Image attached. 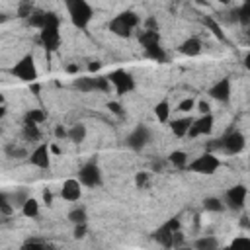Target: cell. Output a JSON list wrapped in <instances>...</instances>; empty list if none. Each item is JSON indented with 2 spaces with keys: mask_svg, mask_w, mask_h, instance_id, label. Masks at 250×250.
<instances>
[{
  "mask_svg": "<svg viewBox=\"0 0 250 250\" xmlns=\"http://www.w3.org/2000/svg\"><path fill=\"white\" fill-rule=\"evenodd\" d=\"M215 127V117L213 113H207V115H199L197 119H193V125L188 133L189 139H195V137H203V135H209Z\"/></svg>",
  "mask_w": 250,
  "mask_h": 250,
  "instance_id": "obj_12",
  "label": "cell"
},
{
  "mask_svg": "<svg viewBox=\"0 0 250 250\" xmlns=\"http://www.w3.org/2000/svg\"><path fill=\"white\" fill-rule=\"evenodd\" d=\"M86 135H88V131H86V125L84 123H74V125L68 127V141H72L74 145L84 143L86 141Z\"/></svg>",
  "mask_w": 250,
  "mask_h": 250,
  "instance_id": "obj_22",
  "label": "cell"
},
{
  "mask_svg": "<svg viewBox=\"0 0 250 250\" xmlns=\"http://www.w3.org/2000/svg\"><path fill=\"white\" fill-rule=\"evenodd\" d=\"M55 137L59 139V141H62V139H68V129L64 127V125H55Z\"/></svg>",
  "mask_w": 250,
  "mask_h": 250,
  "instance_id": "obj_44",
  "label": "cell"
},
{
  "mask_svg": "<svg viewBox=\"0 0 250 250\" xmlns=\"http://www.w3.org/2000/svg\"><path fill=\"white\" fill-rule=\"evenodd\" d=\"M10 72H12L18 80L27 82L29 86L35 84V80H37V66H35V59H33V55H23V57L12 66Z\"/></svg>",
  "mask_w": 250,
  "mask_h": 250,
  "instance_id": "obj_5",
  "label": "cell"
},
{
  "mask_svg": "<svg viewBox=\"0 0 250 250\" xmlns=\"http://www.w3.org/2000/svg\"><path fill=\"white\" fill-rule=\"evenodd\" d=\"M209 98L219 102V104H227L232 96V84H230V78H221L217 80L211 88H209Z\"/></svg>",
  "mask_w": 250,
  "mask_h": 250,
  "instance_id": "obj_11",
  "label": "cell"
},
{
  "mask_svg": "<svg viewBox=\"0 0 250 250\" xmlns=\"http://www.w3.org/2000/svg\"><path fill=\"white\" fill-rule=\"evenodd\" d=\"M246 197H248L246 186L236 184V186H232V188H229V189L225 191L223 201H225L227 209H230V211H240V209H244V205H246Z\"/></svg>",
  "mask_w": 250,
  "mask_h": 250,
  "instance_id": "obj_8",
  "label": "cell"
},
{
  "mask_svg": "<svg viewBox=\"0 0 250 250\" xmlns=\"http://www.w3.org/2000/svg\"><path fill=\"white\" fill-rule=\"evenodd\" d=\"M49 146H51V152H55V154H59V152H61V148H59L57 145H49Z\"/></svg>",
  "mask_w": 250,
  "mask_h": 250,
  "instance_id": "obj_49",
  "label": "cell"
},
{
  "mask_svg": "<svg viewBox=\"0 0 250 250\" xmlns=\"http://www.w3.org/2000/svg\"><path fill=\"white\" fill-rule=\"evenodd\" d=\"M242 25H250V0L242 2L240 8L236 10V16H234Z\"/></svg>",
  "mask_w": 250,
  "mask_h": 250,
  "instance_id": "obj_31",
  "label": "cell"
},
{
  "mask_svg": "<svg viewBox=\"0 0 250 250\" xmlns=\"http://www.w3.org/2000/svg\"><path fill=\"white\" fill-rule=\"evenodd\" d=\"M66 72L68 74H78V64H68L66 66Z\"/></svg>",
  "mask_w": 250,
  "mask_h": 250,
  "instance_id": "obj_47",
  "label": "cell"
},
{
  "mask_svg": "<svg viewBox=\"0 0 250 250\" xmlns=\"http://www.w3.org/2000/svg\"><path fill=\"white\" fill-rule=\"evenodd\" d=\"M27 23L31 25V27H37L39 31L45 27V23H47V12H43V10H35L33 14H31V18L27 20Z\"/></svg>",
  "mask_w": 250,
  "mask_h": 250,
  "instance_id": "obj_29",
  "label": "cell"
},
{
  "mask_svg": "<svg viewBox=\"0 0 250 250\" xmlns=\"http://www.w3.org/2000/svg\"><path fill=\"white\" fill-rule=\"evenodd\" d=\"M39 39L47 51H55L61 45V33L59 27H45L39 31Z\"/></svg>",
  "mask_w": 250,
  "mask_h": 250,
  "instance_id": "obj_15",
  "label": "cell"
},
{
  "mask_svg": "<svg viewBox=\"0 0 250 250\" xmlns=\"http://www.w3.org/2000/svg\"><path fill=\"white\" fill-rule=\"evenodd\" d=\"M244 146H246V137L240 131H229L219 141V148H223V152L227 154H238L244 150Z\"/></svg>",
  "mask_w": 250,
  "mask_h": 250,
  "instance_id": "obj_10",
  "label": "cell"
},
{
  "mask_svg": "<svg viewBox=\"0 0 250 250\" xmlns=\"http://www.w3.org/2000/svg\"><path fill=\"white\" fill-rule=\"evenodd\" d=\"M227 250H250V236H236L230 240Z\"/></svg>",
  "mask_w": 250,
  "mask_h": 250,
  "instance_id": "obj_33",
  "label": "cell"
},
{
  "mask_svg": "<svg viewBox=\"0 0 250 250\" xmlns=\"http://www.w3.org/2000/svg\"><path fill=\"white\" fill-rule=\"evenodd\" d=\"M221 168V160L217 154L213 152H203L199 156H195L193 160H189L188 170L195 172V174H203V176H211Z\"/></svg>",
  "mask_w": 250,
  "mask_h": 250,
  "instance_id": "obj_4",
  "label": "cell"
},
{
  "mask_svg": "<svg viewBox=\"0 0 250 250\" xmlns=\"http://www.w3.org/2000/svg\"><path fill=\"white\" fill-rule=\"evenodd\" d=\"M145 53H146L148 59H152V61H156V62H166V59H168V55H166V51L162 49L160 41H158V43H148V45H145Z\"/></svg>",
  "mask_w": 250,
  "mask_h": 250,
  "instance_id": "obj_20",
  "label": "cell"
},
{
  "mask_svg": "<svg viewBox=\"0 0 250 250\" xmlns=\"http://www.w3.org/2000/svg\"><path fill=\"white\" fill-rule=\"evenodd\" d=\"M203 23H205V25L209 27V31H211V33H213V35H215L217 39L225 41V31H223V27H221V25H219V23H217V21H215V20H213L211 16H207V18L203 20Z\"/></svg>",
  "mask_w": 250,
  "mask_h": 250,
  "instance_id": "obj_32",
  "label": "cell"
},
{
  "mask_svg": "<svg viewBox=\"0 0 250 250\" xmlns=\"http://www.w3.org/2000/svg\"><path fill=\"white\" fill-rule=\"evenodd\" d=\"M23 137L25 141H39L41 133H39V125H33V123H23Z\"/></svg>",
  "mask_w": 250,
  "mask_h": 250,
  "instance_id": "obj_34",
  "label": "cell"
},
{
  "mask_svg": "<svg viewBox=\"0 0 250 250\" xmlns=\"http://www.w3.org/2000/svg\"><path fill=\"white\" fill-rule=\"evenodd\" d=\"M86 234H88V223H84V225H74V229H72V236H74L76 240L86 238Z\"/></svg>",
  "mask_w": 250,
  "mask_h": 250,
  "instance_id": "obj_40",
  "label": "cell"
},
{
  "mask_svg": "<svg viewBox=\"0 0 250 250\" xmlns=\"http://www.w3.org/2000/svg\"><path fill=\"white\" fill-rule=\"evenodd\" d=\"M195 109H197L201 115H207V113H211V105H209V102H205V100H199V102L195 104Z\"/></svg>",
  "mask_w": 250,
  "mask_h": 250,
  "instance_id": "obj_43",
  "label": "cell"
},
{
  "mask_svg": "<svg viewBox=\"0 0 250 250\" xmlns=\"http://www.w3.org/2000/svg\"><path fill=\"white\" fill-rule=\"evenodd\" d=\"M244 68L250 72V53H246V55H244Z\"/></svg>",
  "mask_w": 250,
  "mask_h": 250,
  "instance_id": "obj_48",
  "label": "cell"
},
{
  "mask_svg": "<svg viewBox=\"0 0 250 250\" xmlns=\"http://www.w3.org/2000/svg\"><path fill=\"white\" fill-rule=\"evenodd\" d=\"M180 229H182V221H180L178 217H172V219H168L166 223H162V225L150 234V238L156 240V242H158L160 246H164V248H180V246H182V240H184Z\"/></svg>",
  "mask_w": 250,
  "mask_h": 250,
  "instance_id": "obj_1",
  "label": "cell"
},
{
  "mask_svg": "<svg viewBox=\"0 0 250 250\" xmlns=\"http://www.w3.org/2000/svg\"><path fill=\"white\" fill-rule=\"evenodd\" d=\"M148 172H137V176H135V186L137 188H146L148 186Z\"/></svg>",
  "mask_w": 250,
  "mask_h": 250,
  "instance_id": "obj_42",
  "label": "cell"
},
{
  "mask_svg": "<svg viewBox=\"0 0 250 250\" xmlns=\"http://www.w3.org/2000/svg\"><path fill=\"white\" fill-rule=\"evenodd\" d=\"M152 139V131L146 127V125H137L125 139V145L131 148V150H143Z\"/></svg>",
  "mask_w": 250,
  "mask_h": 250,
  "instance_id": "obj_9",
  "label": "cell"
},
{
  "mask_svg": "<svg viewBox=\"0 0 250 250\" xmlns=\"http://www.w3.org/2000/svg\"><path fill=\"white\" fill-rule=\"evenodd\" d=\"M68 221H70L72 225H84V223H88V213H86V209H84L82 205L70 209V211H68Z\"/></svg>",
  "mask_w": 250,
  "mask_h": 250,
  "instance_id": "obj_25",
  "label": "cell"
},
{
  "mask_svg": "<svg viewBox=\"0 0 250 250\" xmlns=\"http://www.w3.org/2000/svg\"><path fill=\"white\" fill-rule=\"evenodd\" d=\"M195 100L193 98H186V100H182L180 104H178V111H182V113H189L191 109H195Z\"/></svg>",
  "mask_w": 250,
  "mask_h": 250,
  "instance_id": "obj_38",
  "label": "cell"
},
{
  "mask_svg": "<svg viewBox=\"0 0 250 250\" xmlns=\"http://www.w3.org/2000/svg\"><path fill=\"white\" fill-rule=\"evenodd\" d=\"M29 162H31L33 166L41 168V170L51 168V146H49L47 143L37 145V146L31 150V154H29Z\"/></svg>",
  "mask_w": 250,
  "mask_h": 250,
  "instance_id": "obj_13",
  "label": "cell"
},
{
  "mask_svg": "<svg viewBox=\"0 0 250 250\" xmlns=\"http://www.w3.org/2000/svg\"><path fill=\"white\" fill-rule=\"evenodd\" d=\"M139 23H141V18H139L135 12L125 10V12L113 16V18L109 20L107 29H109L113 35H117V37H125V39H127V37H131L133 29H135Z\"/></svg>",
  "mask_w": 250,
  "mask_h": 250,
  "instance_id": "obj_2",
  "label": "cell"
},
{
  "mask_svg": "<svg viewBox=\"0 0 250 250\" xmlns=\"http://www.w3.org/2000/svg\"><path fill=\"white\" fill-rule=\"evenodd\" d=\"M191 125H193V117L186 115V117H178V119H172V123H170V129H172V133H174L176 137H188V133H189Z\"/></svg>",
  "mask_w": 250,
  "mask_h": 250,
  "instance_id": "obj_17",
  "label": "cell"
},
{
  "mask_svg": "<svg viewBox=\"0 0 250 250\" xmlns=\"http://www.w3.org/2000/svg\"><path fill=\"white\" fill-rule=\"evenodd\" d=\"M21 250H55L51 244H45V242H39V240H29L21 246Z\"/></svg>",
  "mask_w": 250,
  "mask_h": 250,
  "instance_id": "obj_37",
  "label": "cell"
},
{
  "mask_svg": "<svg viewBox=\"0 0 250 250\" xmlns=\"http://www.w3.org/2000/svg\"><path fill=\"white\" fill-rule=\"evenodd\" d=\"M61 197L64 201H70V203L78 201L82 197V184L78 180H74V178L64 180L62 186H61Z\"/></svg>",
  "mask_w": 250,
  "mask_h": 250,
  "instance_id": "obj_14",
  "label": "cell"
},
{
  "mask_svg": "<svg viewBox=\"0 0 250 250\" xmlns=\"http://www.w3.org/2000/svg\"><path fill=\"white\" fill-rule=\"evenodd\" d=\"M72 86L82 92V94H88V92H96L98 90V84H96V76H78L74 78Z\"/></svg>",
  "mask_w": 250,
  "mask_h": 250,
  "instance_id": "obj_19",
  "label": "cell"
},
{
  "mask_svg": "<svg viewBox=\"0 0 250 250\" xmlns=\"http://www.w3.org/2000/svg\"><path fill=\"white\" fill-rule=\"evenodd\" d=\"M100 68H102V62H100V61H92V62L88 64V70H90V72H98Z\"/></svg>",
  "mask_w": 250,
  "mask_h": 250,
  "instance_id": "obj_46",
  "label": "cell"
},
{
  "mask_svg": "<svg viewBox=\"0 0 250 250\" xmlns=\"http://www.w3.org/2000/svg\"><path fill=\"white\" fill-rule=\"evenodd\" d=\"M4 152H6V156H10V158H29V154L31 152H27L23 146H18L16 143H10V145H6L4 146Z\"/></svg>",
  "mask_w": 250,
  "mask_h": 250,
  "instance_id": "obj_28",
  "label": "cell"
},
{
  "mask_svg": "<svg viewBox=\"0 0 250 250\" xmlns=\"http://www.w3.org/2000/svg\"><path fill=\"white\" fill-rule=\"evenodd\" d=\"M64 6H66V12H68L72 25L78 29H86L88 23L92 21V16H94L92 6L86 0H66Z\"/></svg>",
  "mask_w": 250,
  "mask_h": 250,
  "instance_id": "obj_3",
  "label": "cell"
},
{
  "mask_svg": "<svg viewBox=\"0 0 250 250\" xmlns=\"http://www.w3.org/2000/svg\"><path fill=\"white\" fill-rule=\"evenodd\" d=\"M176 250H193V248H186V246H180V248H176Z\"/></svg>",
  "mask_w": 250,
  "mask_h": 250,
  "instance_id": "obj_50",
  "label": "cell"
},
{
  "mask_svg": "<svg viewBox=\"0 0 250 250\" xmlns=\"http://www.w3.org/2000/svg\"><path fill=\"white\" fill-rule=\"evenodd\" d=\"M203 209L209 211V213H223V211L227 209V205H225V201H223L221 197L209 195V197L203 199Z\"/></svg>",
  "mask_w": 250,
  "mask_h": 250,
  "instance_id": "obj_23",
  "label": "cell"
},
{
  "mask_svg": "<svg viewBox=\"0 0 250 250\" xmlns=\"http://www.w3.org/2000/svg\"><path fill=\"white\" fill-rule=\"evenodd\" d=\"M29 197H31V195H29V191H27L25 188H20V189H16V191H14V195L10 197V201L14 203V207H20V209H21Z\"/></svg>",
  "mask_w": 250,
  "mask_h": 250,
  "instance_id": "obj_30",
  "label": "cell"
},
{
  "mask_svg": "<svg viewBox=\"0 0 250 250\" xmlns=\"http://www.w3.org/2000/svg\"><path fill=\"white\" fill-rule=\"evenodd\" d=\"M78 182L84 188H100L104 178H102V168L98 166L96 160H88L86 164H82V168L78 170Z\"/></svg>",
  "mask_w": 250,
  "mask_h": 250,
  "instance_id": "obj_6",
  "label": "cell"
},
{
  "mask_svg": "<svg viewBox=\"0 0 250 250\" xmlns=\"http://www.w3.org/2000/svg\"><path fill=\"white\" fill-rule=\"evenodd\" d=\"M33 12H35V8H33V4H31V2H21V4H18L16 16H18V18H21V20H29Z\"/></svg>",
  "mask_w": 250,
  "mask_h": 250,
  "instance_id": "obj_36",
  "label": "cell"
},
{
  "mask_svg": "<svg viewBox=\"0 0 250 250\" xmlns=\"http://www.w3.org/2000/svg\"><path fill=\"white\" fill-rule=\"evenodd\" d=\"M201 47H203V43H201L199 37H188V39H184L180 43L178 51L182 55H186V57H197L201 53Z\"/></svg>",
  "mask_w": 250,
  "mask_h": 250,
  "instance_id": "obj_16",
  "label": "cell"
},
{
  "mask_svg": "<svg viewBox=\"0 0 250 250\" xmlns=\"http://www.w3.org/2000/svg\"><path fill=\"white\" fill-rule=\"evenodd\" d=\"M45 119H47V113L43 109H27L23 115V123H33V125H39Z\"/></svg>",
  "mask_w": 250,
  "mask_h": 250,
  "instance_id": "obj_26",
  "label": "cell"
},
{
  "mask_svg": "<svg viewBox=\"0 0 250 250\" xmlns=\"http://www.w3.org/2000/svg\"><path fill=\"white\" fill-rule=\"evenodd\" d=\"M43 203H45L47 207H51V205H53V191H51L49 188H45V189H43Z\"/></svg>",
  "mask_w": 250,
  "mask_h": 250,
  "instance_id": "obj_45",
  "label": "cell"
},
{
  "mask_svg": "<svg viewBox=\"0 0 250 250\" xmlns=\"http://www.w3.org/2000/svg\"><path fill=\"white\" fill-rule=\"evenodd\" d=\"M96 84H98V90H100V92H105V94L113 88L111 82L107 80V76H96Z\"/></svg>",
  "mask_w": 250,
  "mask_h": 250,
  "instance_id": "obj_41",
  "label": "cell"
},
{
  "mask_svg": "<svg viewBox=\"0 0 250 250\" xmlns=\"http://www.w3.org/2000/svg\"><path fill=\"white\" fill-rule=\"evenodd\" d=\"M107 109H109V113H113L115 117H123L125 115V107L119 104V102H107Z\"/></svg>",
  "mask_w": 250,
  "mask_h": 250,
  "instance_id": "obj_39",
  "label": "cell"
},
{
  "mask_svg": "<svg viewBox=\"0 0 250 250\" xmlns=\"http://www.w3.org/2000/svg\"><path fill=\"white\" fill-rule=\"evenodd\" d=\"M107 80L111 82V86L115 88V92L119 96H125V94H129V92L135 90V78H133V74L127 72V70H123V68H117V70L109 72L107 74Z\"/></svg>",
  "mask_w": 250,
  "mask_h": 250,
  "instance_id": "obj_7",
  "label": "cell"
},
{
  "mask_svg": "<svg viewBox=\"0 0 250 250\" xmlns=\"http://www.w3.org/2000/svg\"><path fill=\"white\" fill-rule=\"evenodd\" d=\"M168 162L174 166V168H188L189 160H188V152L184 150H172L168 154Z\"/></svg>",
  "mask_w": 250,
  "mask_h": 250,
  "instance_id": "obj_24",
  "label": "cell"
},
{
  "mask_svg": "<svg viewBox=\"0 0 250 250\" xmlns=\"http://www.w3.org/2000/svg\"><path fill=\"white\" fill-rule=\"evenodd\" d=\"M170 113H172V105H170L168 98L160 100V102L154 105V117H156L160 123H168V121H170Z\"/></svg>",
  "mask_w": 250,
  "mask_h": 250,
  "instance_id": "obj_21",
  "label": "cell"
},
{
  "mask_svg": "<svg viewBox=\"0 0 250 250\" xmlns=\"http://www.w3.org/2000/svg\"><path fill=\"white\" fill-rule=\"evenodd\" d=\"M191 248H193V250H219L221 244H219L217 236H213V234H203V236L195 238V242H193Z\"/></svg>",
  "mask_w": 250,
  "mask_h": 250,
  "instance_id": "obj_18",
  "label": "cell"
},
{
  "mask_svg": "<svg viewBox=\"0 0 250 250\" xmlns=\"http://www.w3.org/2000/svg\"><path fill=\"white\" fill-rule=\"evenodd\" d=\"M14 209H16V207H14V203L10 201V195H8L6 191H2V193H0V211H2V215H4V217H10V215L14 213Z\"/></svg>",
  "mask_w": 250,
  "mask_h": 250,
  "instance_id": "obj_35",
  "label": "cell"
},
{
  "mask_svg": "<svg viewBox=\"0 0 250 250\" xmlns=\"http://www.w3.org/2000/svg\"><path fill=\"white\" fill-rule=\"evenodd\" d=\"M21 213H23V217H27V219L39 217V201H37L35 197H29V199L25 201V205L21 207Z\"/></svg>",
  "mask_w": 250,
  "mask_h": 250,
  "instance_id": "obj_27",
  "label": "cell"
}]
</instances>
